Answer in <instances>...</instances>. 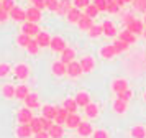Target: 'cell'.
Wrapping results in <instances>:
<instances>
[{
    "mask_svg": "<svg viewBox=\"0 0 146 138\" xmlns=\"http://www.w3.org/2000/svg\"><path fill=\"white\" fill-rule=\"evenodd\" d=\"M33 118L35 117H33V113H31V109H28V107L20 109L18 113H17V120H18V123L20 125H30Z\"/></svg>",
    "mask_w": 146,
    "mask_h": 138,
    "instance_id": "6da1fadb",
    "label": "cell"
},
{
    "mask_svg": "<svg viewBox=\"0 0 146 138\" xmlns=\"http://www.w3.org/2000/svg\"><path fill=\"white\" fill-rule=\"evenodd\" d=\"M40 25H36V23H31V21H25L23 25H21V33H25L28 36H31V38H36L38 36V33H40Z\"/></svg>",
    "mask_w": 146,
    "mask_h": 138,
    "instance_id": "7a4b0ae2",
    "label": "cell"
},
{
    "mask_svg": "<svg viewBox=\"0 0 146 138\" xmlns=\"http://www.w3.org/2000/svg\"><path fill=\"white\" fill-rule=\"evenodd\" d=\"M145 23L141 21V20H135L133 23H130V25L126 26V30L130 33H133L135 36H138V35H143V31H145Z\"/></svg>",
    "mask_w": 146,
    "mask_h": 138,
    "instance_id": "3957f363",
    "label": "cell"
},
{
    "mask_svg": "<svg viewBox=\"0 0 146 138\" xmlns=\"http://www.w3.org/2000/svg\"><path fill=\"white\" fill-rule=\"evenodd\" d=\"M43 17L41 10H38L36 7H30L27 8V21H31V23H38Z\"/></svg>",
    "mask_w": 146,
    "mask_h": 138,
    "instance_id": "277c9868",
    "label": "cell"
},
{
    "mask_svg": "<svg viewBox=\"0 0 146 138\" xmlns=\"http://www.w3.org/2000/svg\"><path fill=\"white\" fill-rule=\"evenodd\" d=\"M51 72H53L54 76H58V77H61V76H64V74H67V66L62 63V61H54L53 64H51Z\"/></svg>",
    "mask_w": 146,
    "mask_h": 138,
    "instance_id": "5b68a950",
    "label": "cell"
},
{
    "mask_svg": "<svg viewBox=\"0 0 146 138\" xmlns=\"http://www.w3.org/2000/svg\"><path fill=\"white\" fill-rule=\"evenodd\" d=\"M82 72L84 71H82V66H80L79 61H72V63L67 64V76H71V77H79Z\"/></svg>",
    "mask_w": 146,
    "mask_h": 138,
    "instance_id": "8992f818",
    "label": "cell"
},
{
    "mask_svg": "<svg viewBox=\"0 0 146 138\" xmlns=\"http://www.w3.org/2000/svg\"><path fill=\"white\" fill-rule=\"evenodd\" d=\"M66 41H64V38H61V36H53L51 38V49L56 53H62L64 49H66Z\"/></svg>",
    "mask_w": 146,
    "mask_h": 138,
    "instance_id": "52a82bcc",
    "label": "cell"
},
{
    "mask_svg": "<svg viewBox=\"0 0 146 138\" xmlns=\"http://www.w3.org/2000/svg\"><path fill=\"white\" fill-rule=\"evenodd\" d=\"M130 87H128V82H126L125 79H115L112 82V91L118 95V94H121V92L128 91Z\"/></svg>",
    "mask_w": 146,
    "mask_h": 138,
    "instance_id": "ba28073f",
    "label": "cell"
},
{
    "mask_svg": "<svg viewBox=\"0 0 146 138\" xmlns=\"http://www.w3.org/2000/svg\"><path fill=\"white\" fill-rule=\"evenodd\" d=\"M51 38L53 36H49V33L46 31H40L38 33V36H36V43L40 45V48H48V46H51Z\"/></svg>",
    "mask_w": 146,
    "mask_h": 138,
    "instance_id": "9c48e42d",
    "label": "cell"
},
{
    "mask_svg": "<svg viewBox=\"0 0 146 138\" xmlns=\"http://www.w3.org/2000/svg\"><path fill=\"white\" fill-rule=\"evenodd\" d=\"M56 115H58V107H54V105H44L41 109V117L48 118V120H54Z\"/></svg>",
    "mask_w": 146,
    "mask_h": 138,
    "instance_id": "30bf717a",
    "label": "cell"
},
{
    "mask_svg": "<svg viewBox=\"0 0 146 138\" xmlns=\"http://www.w3.org/2000/svg\"><path fill=\"white\" fill-rule=\"evenodd\" d=\"M79 63H80V66H82V71L84 72H90V71H94V67H95V59H94L92 56H84Z\"/></svg>",
    "mask_w": 146,
    "mask_h": 138,
    "instance_id": "8fae6325",
    "label": "cell"
},
{
    "mask_svg": "<svg viewBox=\"0 0 146 138\" xmlns=\"http://www.w3.org/2000/svg\"><path fill=\"white\" fill-rule=\"evenodd\" d=\"M13 72H15V77L17 79H27L30 76V67L27 64H17Z\"/></svg>",
    "mask_w": 146,
    "mask_h": 138,
    "instance_id": "7c38bea8",
    "label": "cell"
},
{
    "mask_svg": "<svg viewBox=\"0 0 146 138\" xmlns=\"http://www.w3.org/2000/svg\"><path fill=\"white\" fill-rule=\"evenodd\" d=\"M10 17H12V20H15V21H27V10H23V8H20V7H15L13 10L10 12Z\"/></svg>",
    "mask_w": 146,
    "mask_h": 138,
    "instance_id": "4fadbf2b",
    "label": "cell"
},
{
    "mask_svg": "<svg viewBox=\"0 0 146 138\" xmlns=\"http://www.w3.org/2000/svg\"><path fill=\"white\" fill-rule=\"evenodd\" d=\"M77 133L80 137H90V135H94V127L90 125V122H82L77 127Z\"/></svg>",
    "mask_w": 146,
    "mask_h": 138,
    "instance_id": "5bb4252c",
    "label": "cell"
},
{
    "mask_svg": "<svg viewBox=\"0 0 146 138\" xmlns=\"http://www.w3.org/2000/svg\"><path fill=\"white\" fill-rule=\"evenodd\" d=\"M102 28H104V35L108 36V38H113V36H117V28L113 25L110 20H105L104 23H102Z\"/></svg>",
    "mask_w": 146,
    "mask_h": 138,
    "instance_id": "9a60e30c",
    "label": "cell"
},
{
    "mask_svg": "<svg viewBox=\"0 0 146 138\" xmlns=\"http://www.w3.org/2000/svg\"><path fill=\"white\" fill-rule=\"evenodd\" d=\"M84 17V13L80 12L79 8H76V7H72L71 8V12L66 15V18H67V21H71V23H79V20Z\"/></svg>",
    "mask_w": 146,
    "mask_h": 138,
    "instance_id": "2e32d148",
    "label": "cell"
},
{
    "mask_svg": "<svg viewBox=\"0 0 146 138\" xmlns=\"http://www.w3.org/2000/svg\"><path fill=\"white\" fill-rule=\"evenodd\" d=\"M17 137L18 138H30V137H35V135H33V130H31L30 125H18Z\"/></svg>",
    "mask_w": 146,
    "mask_h": 138,
    "instance_id": "e0dca14e",
    "label": "cell"
},
{
    "mask_svg": "<svg viewBox=\"0 0 146 138\" xmlns=\"http://www.w3.org/2000/svg\"><path fill=\"white\" fill-rule=\"evenodd\" d=\"M82 123V120H80L79 113H69V117L66 120V127L67 128H76L77 130V127Z\"/></svg>",
    "mask_w": 146,
    "mask_h": 138,
    "instance_id": "ac0fdd59",
    "label": "cell"
},
{
    "mask_svg": "<svg viewBox=\"0 0 146 138\" xmlns=\"http://www.w3.org/2000/svg\"><path fill=\"white\" fill-rule=\"evenodd\" d=\"M115 54H117V51H115V46L113 45H105L100 48V56L104 59H112Z\"/></svg>",
    "mask_w": 146,
    "mask_h": 138,
    "instance_id": "d6986e66",
    "label": "cell"
},
{
    "mask_svg": "<svg viewBox=\"0 0 146 138\" xmlns=\"http://www.w3.org/2000/svg\"><path fill=\"white\" fill-rule=\"evenodd\" d=\"M25 107H28V109H38V107H40V99H38V94L30 92V95L25 99Z\"/></svg>",
    "mask_w": 146,
    "mask_h": 138,
    "instance_id": "ffe728a7",
    "label": "cell"
},
{
    "mask_svg": "<svg viewBox=\"0 0 146 138\" xmlns=\"http://www.w3.org/2000/svg\"><path fill=\"white\" fill-rule=\"evenodd\" d=\"M62 107H64L69 113H77V107H79V105H77V102H76V99L67 97V99H64Z\"/></svg>",
    "mask_w": 146,
    "mask_h": 138,
    "instance_id": "44dd1931",
    "label": "cell"
},
{
    "mask_svg": "<svg viewBox=\"0 0 146 138\" xmlns=\"http://www.w3.org/2000/svg\"><path fill=\"white\" fill-rule=\"evenodd\" d=\"M74 58H76V51H74L72 48H66L64 51L61 53V61L64 63V64H69V63H72Z\"/></svg>",
    "mask_w": 146,
    "mask_h": 138,
    "instance_id": "7402d4cb",
    "label": "cell"
},
{
    "mask_svg": "<svg viewBox=\"0 0 146 138\" xmlns=\"http://www.w3.org/2000/svg\"><path fill=\"white\" fill-rule=\"evenodd\" d=\"M30 127H31V130H33V135L44 131V127H43V117H35L33 120H31Z\"/></svg>",
    "mask_w": 146,
    "mask_h": 138,
    "instance_id": "603a6c76",
    "label": "cell"
},
{
    "mask_svg": "<svg viewBox=\"0 0 146 138\" xmlns=\"http://www.w3.org/2000/svg\"><path fill=\"white\" fill-rule=\"evenodd\" d=\"M130 135H131V138H146V127H143V125H135V127H131V130H130Z\"/></svg>",
    "mask_w": 146,
    "mask_h": 138,
    "instance_id": "cb8c5ba5",
    "label": "cell"
},
{
    "mask_svg": "<svg viewBox=\"0 0 146 138\" xmlns=\"http://www.w3.org/2000/svg\"><path fill=\"white\" fill-rule=\"evenodd\" d=\"M74 99H76L77 105H79V107H84V109L90 104V95H89L87 92H79V94H77Z\"/></svg>",
    "mask_w": 146,
    "mask_h": 138,
    "instance_id": "d4e9b609",
    "label": "cell"
},
{
    "mask_svg": "<svg viewBox=\"0 0 146 138\" xmlns=\"http://www.w3.org/2000/svg\"><path fill=\"white\" fill-rule=\"evenodd\" d=\"M92 26H94V20L89 18V17H86V15H84V17L79 20V23H77V28L82 30V31H89Z\"/></svg>",
    "mask_w": 146,
    "mask_h": 138,
    "instance_id": "484cf974",
    "label": "cell"
},
{
    "mask_svg": "<svg viewBox=\"0 0 146 138\" xmlns=\"http://www.w3.org/2000/svg\"><path fill=\"white\" fill-rule=\"evenodd\" d=\"M67 117H69V112H67L64 107H59V109H58V115H56V118H54V123L64 125L66 120H67Z\"/></svg>",
    "mask_w": 146,
    "mask_h": 138,
    "instance_id": "4316f807",
    "label": "cell"
},
{
    "mask_svg": "<svg viewBox=\"0 0 146 138\" xmlns=\"http://www.w3.org/2000/svg\"><path fill=\"white\" fill-rule=\"evenodd\" d=\"M71 8H72V5H71V0H59V7H58V15H67V13L71 12Z\"/></svg>",
    "mask_w": 146,
    "mask_h": 138,
    "instance_id": "83f0119b",
    "label": "cell"
},
{
    "mask_svg": "<svg viewBox=\"0 0 146 138\" xmlns=\"http://www.w3.org/2000/svg\"><path fill=\"white\" fill-rule=\"evenodd\" d=\"M118 39L125 41V43H128V45H133V43H136V36H135L133 33H130L128 30H123V31H120V33H118Z\"/></svg>",
    "mask_w": 146,
    "mask_h": 138,
    "instance_id": "f1b7e54d",
    "label": "cell"
},
{
    "mask_svg": "<svg viewBox=\"0 0 146 138\" xmlns=\"http://www.w3.org/2000/svg\"><path fill=\"white\" fill-rule=\"evenodd\" d=\"M126 107H128V102H125V100H121L118 97L113 100V110L117 112V113H125Z\"/></svg>",
    "mask_w": 146,
    "mask_h": 138,
    "instance_id": "f546056e",
    "label": "cell"
},
{
    "mask_svg": "<svg viewBox=\"0 0 146 138\" xmlns=\"http://www.w3.org/2000/svg\"><path fill=\"white\" fill-rule=\"evenodd\" d=\"M30 95V89H28V85L21 84V85H17V92H15V97L20 99V100H25V99Z\"/></svg>",
    "mask_w": 146,
    "mask_h": 138,
    "instance_id": "4dcf8cb0",
    "label": "cell"
},
{
    "mask_svg": "<svg viewBox=\"0 0 146 138\" xmlns=\"http://www.w3.org/2000/svg\"><path fill=\"white\" fill-rule=\"evenodd\" d=\"M48 133H49V138H62V135H64V128H62V125L54 123Z\"/></svg>",
    "mask_w": 146,
    "mask_h": 138,
    "instance_id": "1f68e13d",
    "label": "cell"
},
{
    "mask_svg": "<svg viewBox=\"0 0 146 138\" xmlns=\"http://www.w3.org/2000/svg\"><path fill=\"white\" fill-rule=\"evenodd\" d=\"M15 92H17V87L12 84H5L3 87H2V95L5 99H12L15 97Z\"/></svg>",
    "mask_w": 146,
    "mask_h": 138,
    "instance_id": "d6a6232c",
    "label": "cell"
},
{
    "mask_svg": "<svg viewBox=\"0 0 146 138\" xmlns=\"http://www.w3.org/2000/svg\"><path fill=\"white\" fill-rule=\"evenodd\" d=\"M84 110H86V115H87L89 118H95L97 115H99V105H97V104H92V102H90V104L87 105Z\"/></svg>",
    "mask_w": 146,
    "mask_h": 138,
    "instance_id": "836d02e7",
    "label": "cell"
},
{
    "mask_svg": "<svg viewBox=\"0 0 146 138\" xmlns=\"http://www.w3.org/2000/svg\"><path fill=\"white\" fill-rule=\"evenodd\" d=\"M31 36H28V35H25V33H20L18 36H17V43H18V46H21V48H27L30 43H31Z\"/></svg>",
    "mask_w": 146,
    "mask_h": 138,
    "instance_id": "e575fe53",
    "label": "cell"
},
{
    "mask_svg": "<svg viewBox=\"0 0 146 138\" xmlns=\"http://www.w3.org/2000/svg\"><path fill=\"white\" fill-rule=\"evenodd\" d=\"M113 46H115V51H117V54H121V53H125L126 49H128V43H125V41H121V39H115V43H113Z\"/></svg>",
    "mask_w": 146,
    "mask_h": 138,
    "instance_id": "d590c367",
    "label": "cell"
},
{
    "mask_svg": "<svg viewBox=\"0 0 146 138\" xmlns=\"http://www.w3.org/2000/svg\"><path fill=\"white\" fill-rule=\"evenodd\" d=\"M99 13H100V12H99V8L94 5V3H90V5H89L86 10H84V15H86V17H89V18H92V20L95 18Z\"/></svg>",
    "mask_w": 146,
    "mask_h": 138,
    "instance_id": "8d00e7d4",
    "label": "cell"
},
{
    "mask_svg": "<svg viewBox=\"0 0 146 138\" xmlns=\"http://www.w3.org/2000/svg\"><path fill=\"white\" fill-rule=\"evenodd\" d=\"M104 33V28H102V25H94L90 30H89V38H97V36H100Z\"/></svg>",
    "mask_w": 146,
    "mask_h": 138,
    "instance_id": "74e56055",
    "label": "cell"
},
{
    "mask_svg": "<svg viewBox=\"0 0 146 138\" xmlns=\"http://www.w3.org/2000/svg\"><path fill=\"white\" fill-rule=\"evenodd\" d=\"M107 12H108V13L120 12V5L115 2V0H107Z\"/></svg>",
    "mask_w": 146,
    "mask_h": 138,
    "instance_id": "f35d334b",
    "label": "cell"
},
{
    "mask_svg": "<svg viewBox=\"0 0 146 138\" xmlns=\"http://www.w3.org/2000/svg\"><path fill=\"white\" fill-rule=\"evenodd\" d=\"M38 49H40V45H38V43H36V39H31V43H30V45L27 46V51L30 53V54H38Z\"/></svg>",
    "mask_w": 146,
    "mask_h": 138,
    "instance_id": "ab89813d",
    "label": "cell"
},
{
    "mask_svg": "<svg viewBox=\"0 0 146 138\" xmlns=\"http://www.w3.org/2000/svg\"><path fill=\"white\" fill-rule=\"evenodd\" d=\"M90 5V0H72V7H76V8H84L86 10L87 7Z\"/></svg>",
    "mask_w": 146,
    "mask_h": 138,
    "instance_id": "60d3db41",
    "label": "cell"
},
{
    "mask_svg": "<svg viewBox=\"0 0 146 138\" xmlns=\"http://www.w3.org/2000/svg\"><path fill=\"white\" fill-rule=\"evenodd\" d=\"M12 71V66L7 63H0V77H5L8 76V72Z\"/></svg>",
    "mask_w": 146,
    "mask_h": 138,
    "instance_id": "b9f144b4",
    "label": "cell"
},
{
    "mask_svg": "<svg viewBox=\"0 0 146 138\" xmlns=\"http://www.w3.org/2000/svg\"><path fill=\"white\" fill-rule=\"evenodd\" d=\"M15 7H17V5H15L13 0H3V2H2V8H3L5 12H8V13L12 12Z\"/></svg>",
    "mask_w": 146,
    "mask_h": 138,
    "instance_id": "7bdbcfd3",
    "label": "cell"
},
{
    "mask_svg": "<svg viewBox=\"0 0 146 138\" xmlns=\"http://www.w3.org/2000/svg\"><path fill=\"white\" fill-rule=\"evenodd\" d=\"M133 7L138 10V12H145L146 13V0H135Z\"/></svg>",
    "mask_w": 146,
    "mask_h": 138,
    "instance_id": "ee69618b",
    "label": "cell"
},
{
    "mask_svg": "<svg viewBox=\"0 0 146 138\" xmlns=\"http://www.w3.org/2000/svg\"><path fill=\"white\" fill-rule=\"evenodd\" d=\"M58 7H59V0H46V8L51 12H58Z\"/></svg>",
    "mask_w": 146,
    "mask_h": 138,
    "instance_id": "f6af8a7d",
    "label": "cell"
},
{
    "mask_svg": "<svg viewBox=\"0 0 146 138\" xmlns=\"http://www.w3.org/2000/svg\"><path fill=\"white\" fill-rule=\"evenodd\" d=\"M117 97L121 99V100H125V102H130V100H131V97H133V91H131V89H128V91H125V92H121V94H118Z\"/></svg>",
    "mask_w": 146,
    "mask_h": 138,
    "instance_id": "bcb514c9",
    "label": "cell"
},
{
    "mask_svg": "<svg viewBox=\"0 0 146 138\" xmlns=\"http://www.w3.org/2000/svg\"><path fill=\"white\" fill-rule=\"evenodd\" d=\"M94 5L99 8V12H107V0H94Z\"/></svg>",
    "mask_w": 146,
    "mask_h": 138,
    "instance_id": "7dc6e473",
    "label": "cell"
},
{
    "mask_svg": "<svg viewBox=\"0 0 146 138\" xmlns=\"http://www.w3.org/2000/svg\"><path fill=\"white\" fill-rule=\"evenodd\" d=\"M31 2H33V7H36L38 10L46 8V0H31Z\"/></svg>",
    "mask_w": 146,
    "mask_h": 138,
    "instance_id": "c3c4849f",
    "label": "cell"
},
{
    "mask_svg": "<svg viewBox=\"0 0 146 138\" xmlns=\"http://www.w3.org/2000/svg\"><path fill=\"white\" fill-rule=\"evenodd\" d=\"M94 138H108V133L105 130H95L94 131Z\"/></svg>",
    "mask_w": 146,
    "mask_h": 138,
    "instance_id": "681fc988",
    "label": "cell"
},
{
    "mask_svg": "<svg viewBox=\"0 0 146 138\" xmlns=\"http://www.w3.org/2000/svg\"><path fill=\"white\" fill-rule=\"evenodd\" d=\"M133 21H135V17L130 15V13H126L125 17H123V25H125V26H128L130 23H133Z\"/></svg>",
    "mask_w": 146,
    "mask_h": 138,
    "instance_id": "f907efd6",
    "label": "cell"
},
{
    "mask_svg": "<svg viewBox=\"0 0 146 138\" xmlns=\"http://www.w3.org/2000/svg\"><path fill=\"white\" fill-rule=\"evenodd\" d=\"M10 18V13L5 12L3 8H0V23H3V21H7V20Z\"/></svg>",
    "mask_w": 146,
    "mask_h": 138,
    "instance_id": "816d5d0a",
    "label": "cell"
},
{
    "mask_svg": "<svg viewBox=\"0 0 146 138\" xmlns=\"http://www.w3.org/2000/svg\"><path fill=\"white\" fill-rule=\"evenodd\" d=\"M33 138H49V133L48 131H41V133H36Z\"/></svg>",
    "mask_w": 146,
    "mask_h": 138,
    "instance_id": "f5cc1de1",
    "label": "cell"
},
{
    "mask_svg": "<svg viewBox=\"0 0 146 138\" xmlns=\"http://www.w3.org/2000/svg\"><path fill=\"white\" fill-rule=\"evenodd\" d=\"M115 2H117V3H118L120 7H123V5H125V3H126L125 0H115Z\"/></svg>",
    "mask_w": 146,
    "mask_h": 138,
    "instance_id": "db71d44e",
    "label": "cell"
},
{
    "mask_svg": "<svg viewBox=\"0 0 146 138\" xmlns=\"http://www.w3.org/2000/svg\"><path fill=\"white\" fill-rule=\"evenodd\" d=\"M143 23H145V26H146V13H145V17H143Z\"/></svg>",
    "mask_w": 146,
    "mask_h": 138,
    "instance_id": "11a10c76",
    "label": "cell"
},
{
    "mask_svg": "<svg viewBox=\"0 0 146 138\" xmlns=\"http://www.w3.org/2000/svg\"><path fill=\"white\" fill-rule=\"evenodd\" d=\"M125 2H126V3H130V2H131V3H133V2H135V0H125Z\"/></svg>",
    "mask_w": 146,
    "mask_h": 138,
    "instance_id": "9f6ffc18",
    "label": "cell"
},
{
    "mask_svg": "<svg viewBox=\"0 0 146 138\" xmlns=\"http://www.w3.org/2000/svg\"><path fill=\"white\" fill-rule=\"evenodd\" d=\"M143 36H145V38H146V28H145V31H143Z\"/></svg>",
    "mask_w": 146,
    "mask_h": 138,
    "instance_id": "6f0895ef",
    "label": "cell"
},
{
    "mask_svg": "<svg viewBox=\"0 0 146 138\" xmlns=\"http://www.w3.org/2000/svg\"><path fill=\"white\" fill-rule=\"evenodd\" d=\"M143 99H145V102H146V92H145V95H143Z\"/></svg>",
    "mask_w": 146,
    "mask_h": 138,
    "instance_id": "680465c9",
    "label": "cell"
},
{
    "mask_svg": "<svg viewBox=\"0 0 146 138\" xmlns=\"http://www.w3.org/2000/svg\"><path fill=\"white\" fill-rule=\"evenodd\" d=\"M0 8H2V2H0Z\"/></svg>",
    "mask_w": 146,
    "mask_h": 138,
    "instance_id": "91938a15",
    "label": "cell"
},
{
    "mask_svg": "<svg viewBox=\"0 0 146 138\" xmlns=\"http://www.w3.org/2000/svg\"><path fill=\"white\" fill-rule=\"evenodd\" d=\"M0 2H3V0H0Z\"/></svg>",
    "mask_w": 146,
    "mask_h": 138,
    "instance_id": "94428289",
    "label": "cell"
}]
</instances>
